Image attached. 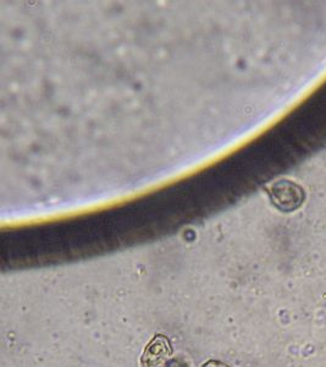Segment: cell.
Masks as SVG:
<instances>
[{
  "mask_svg": "<svg viewBox=\"0 0 326 367\" xmlns=\"http://www.w3.org/2000/svg\"><path fill=\"white\" fill-rule=\"evenodd\" d=\"M273 205L283 212H293L303 205L305 193L303 188L291 180H278L266 188Z\"/></svg>",
  "mask_w": 326,
  "mask_h": 367,
  "instance_id": "1",
  "label": "cell"
},
{
  "mask_svg": "<svg viewBox=\"0 0 326 367\" xmlns=\"http://www.w3.org/2000/svg\"><path fill=\"white\" fill-rule=\"evenodd\" d=\"M171 353L169 341L164 336H156L144 350L142 367H161Z\"/></svg>",
  "mask_w": 326,
  "mask_h": 367,
  "instance_id": "2",
  "label": "cell"
},
{
  "mask_svg": "<svg viewBox=\"0 0 326 367\" xmlns=\"http://www.w3.org/2000/svg\"><path fill=\"white\" fill-rule=\"evenodd\" d=\"M202 367H229L227 365H224L222 363H219V361H208V363H205Z\"/></svg>",
  "mask_w": 326,
  "mask_h": 367,
  "instance_id": "3",
  "label": "cell"
}]
</instances>
